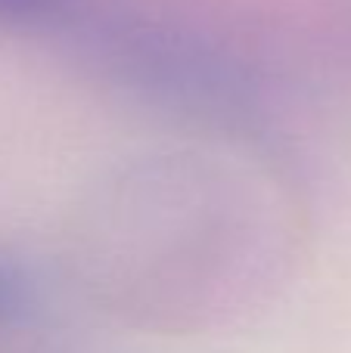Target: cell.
Here are the masks:
<instances>
[{"label":"cell","mask_w":351,"mask_h":353,"mask_svg":"<svg viewBox=\"0 0 351 353\" xmlns=\"http://www.w3.org/2000/svg\"><path fill=\"white\" fill-rule=\"evenodd\" d=\"M28 307V288L12 267L0 263V325L22 316Z\"/></svg>","instance_id":"cell-2"},{"label":"cell","mask_w":351,"mask_h":353,"mask_svg":"<svg viewBox=\"0 0 351 353\" xmlns=\"http://www.w3.org/2000/svg\"><path fill=\"white\" fill-rule=\"evenodd\" d=\"M72 0H0V25H44L62 19Z\"/></svg>","instance_id":"cell-1"}]
</instances>
